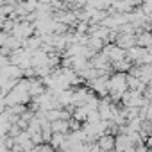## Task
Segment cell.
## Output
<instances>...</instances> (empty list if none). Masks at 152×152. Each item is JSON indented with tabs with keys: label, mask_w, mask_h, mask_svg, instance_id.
I'll use <instances>...</instances> for the list:
<instances>
[{
	"label": "cell",
	"mask_w": 152,
	"mask_h": 152,
	"mask_svg": "<svg viewBox=\"0 0 152 152\" xmlns=\"http://www.w3.org/2000/svg\"><path fill=\"white\" fill-rule=\"evenodd\" d=\"M125 90H127V84H125V73L124 72L107 77V93H109L111 99H115V100L122 99Z\"/></svg>",
	"instance_id": "obj_1"
},
{
	"label": "cell",
	"mask_w": 152,
	"mask_h": 152,
	"mask_svg": "<svg viewBox=\"0 0 152 152\" xmlns=\"http://www.w3.org/2000/svg\"><path fill=\"white\" fill-rule=\"evenodd\" d=\"M13 36L16 38V39H20V41H23V39H27L31 34H32V25L29 23V22H25V23H16V25H13Z\"/></svg>",
	"instance_id": "obj_2"
},
{
	"label": "cell",
	"mask_w": 152,
	"mask_h": 152,
	"mask_svg": "<svg viewBox=\"0 0 152 152\" xmlns=\"http://www.w3.org/2000/svg\"><path fill=\"white\" fill-rule=\"evenodd\" d=\"M97 147L102 150V152H111L113 147H115V136L106 132V134H100L97 138Z\"/></svg>",
	"instance_id": "obj_3"
},
{
	"label": "cell",
	"mask_w": 152,
	"mask_h": 152,
	"mask_svg": "<svg viewBox=\"0 0 152 152\" xmlns=\"http://www.w3.org/2000/svg\"><path fill=\"white\" fill-rule=\"evenodd\" d=\"M129 147H132V143H131V140H129L127 134H118L115 138V147H113L115 152H125Z\"/></svg>",
	"instance_id": "obj_4"
},
{
	"label": "cell",
	"mask_w": 152,
	"mask_h": 152,
	"mask_svg": "<svg viewBox=\"0 0 152 152\" xmlns=\"http://www.w3.org/2000/svg\"><path fill=\"white\" fill-rule=\"evenodd\" d=\"M50 131L52 132H59V134H68L70 131V125H68V120H54L50 122Z\"/></svg>",
	"instance_id": "obj_5"
},
{
	"label": "cell",
	"mask_w": 152,
	"mask_h": 152,
	"mask_svg": "<svg viewBox=\"0 0 152 152\" xmlns=\"http://www.w3.org/2000/svg\"><path fill=\"white\" fill-rule=\"evenodd\" d=\"M6 107H7V106H6V102H4V97H0V115L6 111Z\"/></svg>",
	"instance_id": "obj_6"
},
{
	"label": "cell",
	"mask_w": 152,
	"mask_h": 152,
	"mask_svg": "<svg viewBox=\"0 0 152 152\" xmlns=\"http://www.w3.org/2000/svg\"><path fill=\"white\" fill-rule=\"evenodd\" d=\"M66 2H81V4H83L84 0H66Z\"/></svg>",
	"instance_id": "obj_7"
}]
</instances>
